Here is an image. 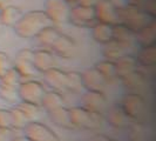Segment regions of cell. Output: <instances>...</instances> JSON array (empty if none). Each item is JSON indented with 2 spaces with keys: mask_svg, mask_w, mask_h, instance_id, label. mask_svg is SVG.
Listing matches in <instances>:
<instances>
[{
  "mask_svg": "<svg viewBox=\"0 0 156 141\" xmlns=\"http://www.w3.org/2000/svg\"><path fill=\"white\" fill-rule=\"evenodd\" d=\"M48 115H49L51 121L60 128H65V129H73L74 128L69 118V108H67L65 106L48 112Z\"/></svg>",
  "mask_w": 156,
  "mask_h": 141,
  "instance_id": "22",
  "label": "cell"
},
{
  "mask_svg": "<svg viewBox=\"0 0 156 141\" xmlns=\"http://www.w3.org/2000/svg\"><path fill=\"white\" fill-rule=\"evenodd\" d=\"M70 5L66 0H46L44 5V12L53 25L68 23Z\"/></svg>",
  "mask_w": 156,
  "mask_h": 141,
  "instance_id": "6",
  "label": "cell"
},
{
  "mask_svg": "<svg viewBox=\"0 0 156 141\" xmlns=\"http://www.w3.org/2000/svg\"><path fill=\"white\" fill-rule=\"evenodd\" d=\"M127 4H132V5H136V6H141L143 0H126Z\"/></svg>",
  "mask_w": 156,
  "mask_h": 141,
  "instance_id": "41",
  "label": "cell"
},
{
  "mask_svg": "<svg viewBox=\"0 0 156 141\" xmlns=\"http://www.w3.org/2000/svg\"><path fill=\"white\" fill-rule=\"evenodd\" d=\"M23 11L13 5H6L0 8V24L1 26L13 27L23 16Z\"/></svg>",
  "mask_w": 156,
  "mask_h": 141,
  "instance_id": "21",
  "label": "cell"
},
{
  "mask_svg": "<svg viewBox=\"0 0 156 141\" xmlns=\"http://www.w3.org/2000/svg\"><path fill=\"white\" fill-rule=\"evenodd\" d=\"M109 140H110L109 138L107 135H105V134H95L88 141H109Z\"/></svg>",
  "mask_w": 156,
  "mask_h": 141,
  "instance_id": "39",
  "label": "cell"
},
{
  "mask_svg": "<svg viewBox=\"0 0 156 141\" xmlns=\"http://www.w3.org/2000/svg\"><path fill=\"white\" fill-rule=\"evenodd\" d=\"M8 1H9V0H0V8L8 5Z\"/></svg>",
  "mask_w": 156,
  "mask_h": 141,
  "instance_id": "43",
  "label": "cell"
},
{
  "mask_svg": "<svg viewBox=\"0 0 156 141\" xmlns=\"http://www.w3.org/2000/svg\"><path fill=\"white\" fill-rule=\"evenodd\" d=\"M1 31H2V26H1V24H0V33H1Z\"/></svg>",
  "mask_w": 156,
  "mask_h": 141,
  "instance_id": "45",
  "label": "cell"
},
{
  "mask_svg": "<svg viewBox=\"0 0 156 141\" xmlns=\"http://www.w3.org/2000/svg\"><path fill=\"white\" fill-rule=\"evenodd\" d=\"M139 66L153 67L156 65V45L141 46L137 55L135 56Z\"/></svg>",
  "mask_w": 156,
  "mask_h": 141,
  "instance_id": "25",
  "label": "cell"
},
{
  "mask_svg": "<svg viewBox=\"0 0 156 141\" xmlns=\"http://www.w3.org/2000/svg\"><path fill=\"white\" fill-rule=\"evenodd\" d=\"M45 93H46V87L44 86V84L34 79L21 81L18 86V95L20 101L33 103L40 107Z\"/></svg>",
  "mask_w": 156,
  "mask_h": 141,
  "instance_id": "4",
  "label": "cell"
},
{
  "mask_svg": "<svg viewBox=\"0 0 156 141\" xmlns=\"http://www.w3.org/2000/svg\"><path fill=\"white\" fill-rule=\"evenodd\" d=\"M94 67L103 75V78L107 80L108 84L112 82V81H114L115 79H117L116 70H115V63L114 61L105 59V60H101V61H98Z\"/></svg>",
  "mask_w": 156,
  "mask_h": 141,
  "instance_id": "28",
  "label": "cell"
},
{
  "mask_svg": "<svg viewBox=\"0 0 156 141\" xmlns=\"http://www.w3.org/2000/svg\"><path fill=\"white\" fill-rule=\"evenodd\" d=\"M129 120L130 119L126 115L121 106L112 107L107 112V121L113 128H116V129L126 128L129 126Z\"/></svg>",
  "mask_w": 156,
  "mask_h": 141,
  "instance_id": "23",
  "label": "cell"
},
{
  "mask_svg": "<svg viewBox=\"0 0 156 141\" xmlns=\"http://www.w3.org/2000/svg\"><path fill=\"white\" fill-rule=\"evenodd\" d=\"M51 51L53 52V54H56L60 58L70 59L76 53V41L69 35L60 33V35L51 47Z\"/></svg>",
  "mask_w": 156,
  "mask_h": 141,
  "instance_id": "12",
  "label": "cell"
},
{
  "mask_svg": "<svg viewBox=\"0 0 156 141\" xmlns=\"http://www.w3.org/2000/svg\"><path fill=\"white\" fill-rule=\"evenodd\" d=\"M12 113V122H13V129L19 131V129H23L25 126L30 122V120L23 115L20 110H18L16 107L11 110Z\"/></svg>",
  "mask_w": 156,
  "mask_h": 141,
  "instance_id": "33",
  "label": "cell"
},
{
  "mask_svg": "<svg viewBox=\"0 0 156 141\" xmlns=\"http://www.w3.org/2000/svg\"><path fill=\"white\" fill-rule=\"evenodd\" d=\"M11 141H28L25 136H20V135H16Z\"/></svg>",
  "mask_w": 156,
  "mask_h": 141,
  "instance_id": "42",
  "label": "cell"
},
{
  "mask_svg": "<svg viewBox=\"0 0 156 141\" xmlns=\"http://www.w3.org/2000/svg\"><path fill=\"white\" fill-rule=\"evenodd\" d=\"M0 99L8 103H16V101L19 100L18 87L0 84Z\"/></svg>",
  "mask_w": 156,
  "mask_h": 141,
  "instance_id": "31",
  "label": "cell"
},
{
  "mask_svg": "<svg viewBox=\"0 0 156 141\" xmlns=\"http://www.w3.org/2000/svg\"><path fill=\"white\" fill-rule=\"evenodd\" d=\"M62 106H65L62 94H60L56 91H46V93L42 98V101H41L42 108H45L47 112H51Z\"/></svg>",
  "mask_w": 156,
  "mask_h": 141,
  "instance_id": "27",
  "label": "cell"
},
{
  "mask_svg": "<svg viewBox=\"0 0 156 141\" xmlns=\"http://www.w3.org/2000/svg\"><path fill=\"white\" fill-rule=\"evenodd\" d=\"M16 107L20 110L30 121H34V119L39 117V114H40V106L33 105V103L20 101L19 103H16Z\"/></svg>",
  "mask_w": 156,
  "mask_h": 141,
  "instance_id": "30",
  "label": "cell"
},
{
  "mask_svg": "<svg viewBox=\"0 0 156 141\" xmlns=\"http://www.w3.org/2000/svg\"><path fill=\"white\" fill-rule=\"evenodd\" d=\"M141 7L146 13L156 19V0H143Z\"/></svg>",
  "mask_w": 156,
  "mask_h": 141,
  "instance_id": "37",
  "label": "cell"
},
{
  "mask_svg": "<svg viewBox=\"0 0 156 141\" xmlns=\"http://www.w3.org/2000/svg\"><path fill=\"white\" fill-rule=\"evenodd\" d=\"M0 127L1 128H13L11 110L0 108Z\"/></svg>",
  "mask_w": 156,
  "mask_h": 141,
  "instance_id": "34",
  "label": "cell"
},
{
  "mask_svg": "<svg viewBox=\"0 0 156 141\" xmlns=\"http://www.w3.org/2000/svg\"><path fill=\"white\" fill-rule=\"evenodd\" d=\"M83 89L81 72L70 70L66 72V91H69L73 93H80Z\"/></svg>",
  "mask_w": 156,
  "mask_h": 141,
  "instance_id": "29",
  "label": "cell"
},
{
  "mask_svg": "<svg viewBox=\"0 0 156 141\" xmlns=\"http://www.w3.org/2000/svg\"><path fill=\"white\" fill-rule=\"evenodd\" d=\"M109 141H120V140H112V139H110Z\"/></svg>",
  "mask_w": 156,
  "mask_h": 141,
  "instance_id": "46",
  "label": "cell"
},
{
  "mask_svg": "<svg viewBox=\"0 0 156 141\" xmlns=\"http://www.w3.org/2000/svg\"><path fill=\"white\" fill-rule=\"evenodd\" d=\"M67 2H69L70 5H75V4H78L79 0H66Z\"/></svg>",
  "mask_w": 156,
  "mask_h": 141,
  "instance_id": "44",
  "label": "cell"
},
{
  "mask_svg": "<svg viewBox=\"0 0 156 141\" xmlns=\"http://www.w3.org/2000/svg\"><path fill=\"white\" fill-rule=\"evenodd\" d=\"M102 54L105 56V59L110 60V61H117L120 58H122L123 55L128 54V49L116 42L115 40H112L108 44L103 45V51Z\"/></svg>",
  "mask_w": 156,
  "mask_h": 141,
  "instance_id": "26",
  "label": "cell"
},
{
  "mask_svg": "<svg viewBox=\"0 0 156 141\" xmlns=\"http://www.w3.org/2000/svg\"><path fill=\"white\" fill-rule=\"evenodd\" d=\"M121 81H122V85L125 86V88L129 89V91H137V89H142L146 86L147 78L137 68L136 70L132 72L130 74H128L127 77L121 79Z\"/></svg>",
  "mask_w": 156,
  "mask_h": 141,
  "instance_id": "24",
  "label": "cell"
},
{
  "mask_svg": "<svg viewBox=\"0 0 156 141\" xmlns=\"http://www.w3.org/2000/svg\"><path fill=\"white\" fill-rule=\"evenodd\" d=\"M69 118L74 128L82 129H99L103 124V115L101 113H94L86 108L73 107L69 108Z\"/></svg>",
  "mask_w": 156,
  "mask_h": 141,
  "instance_id": "3",
  "label": "cell"
},
{
  "mask_svg": "<svg viewBox=\"0 0 156 141\" xmlns=\"http://www.w3.org/2000/svg\"><path fill=\"white\" fill-rule=\"evenodd\" d=\"M21 82V77L18 73V70L12 67L11 70H8L1 78H0V84L4 85H8V86H16L18 87L19 84Z\"/></svg>",
  "mask_w": 156,
  "mask_h": 141,
  "instance_id": "32",
  "label": "cell"
},
{
  "mask_svg": "<svg viewBox=\"0 0 156 141\" xmlns=\"http://www.w3.org/2000/svg\"><path fill=\"white\" fill-rule=\"evenodd\" d=\"M82 107L94 113H103L107 108V98L103 92L86 91L82 95Z\"/></svg>",
  "mask_w": 156,
  "mask_h": 141,
  "instance_id": "13",
  "label": "cell"
},
{
  "mask_svg": "<svg viewBox=\"0 0 156 141\" xmlns=\"http://www.w3.org/2000/svg\"><path fill=\"white\" fill-rule=\"evenodd\" d=\"M42 74L46 84L51 88H53V91H56V92L66 91V72L65 70L53 67L44 72Z\"/></svg>",
  "mask_w": 156,
  "mask_h": 141,
  "instance_id": "16",
  "label": "cell"
},
{
  "mask_svg": "<svg viewBox=\"0 0 156 141\" xmlns=\"http://www.w3.org/2000/svg\"><path fill=\"white\" fill-rule=\"evenodd\" d=\"M92 28V38L100 45H106L113 40V25L103 23H95Z\"/></svg>",
  "mask_w": 156,
  "mask_h": 141,
  "instance_id": "17",
  "label": "cell"
},
{
  "mask_svg": "<svg viewBox=\"0 0 156 141\" xmlns=\"http://www.w3.org/2000/svg\"><path fill=\"white\" fill-rule=\"evenodd\" d=\"M146 135V129L142 125H134L130 129V139L132 141H143Z\"/></svg>",
  "mask_w": 156,
  "mask_h": 141,
  "instance_id": "36",
  "label": "cell"
},
{
  "mask_svg": "<svg viewBox=\"0 0 156 141\" xmlns=\"http://www.w3.org/2000/svg\"><path fill=\"white\" fill-rule=\"evenodd\" d=\"M16 136V129L0 127V141H11Z\"/></svg>",
  "mask_w": 156,
  "mask_h": 141,
  "instance_id": "38",
  "label": "cell"
},
{
  "mask_svg": "<svg viewBox=\"0 0 156 141\" xmlns=\"http://www.w3.org/2000/svg\"><path fill=\"white\" fill-rule=\"evenodd\" d=\"M121 108L123 110L126 115L132 119L137 120L143 117L144 110H146V100L139 93H127L122 98L121 101Z\"/></svg>",
  "mask_w": 156,
  "mask_h": 141,
  "instance_id": "9",
  "label": "cell"
},
{
  "mask_svg": "<svg viewBox=\"0 0 156 141\" xmlns=\"http://www.w3.org/2000/svg\"><path fill=\"white\" fill-rule=\"evenodd\" d=\"M13 67V63L11 61L9 56H8L5 52L0 51V78L7 72L8 70H11Z\"/></svg>",
  "mask_w": 156,
  "mask_h": 141,
  "instance_id": "35",
  "label": "cell"
},
{
  "mask_svg": "<svg viewBox=\"0 0 156 141\" xmlns=\"http://www.w3.org/2000/svg\"><path fill=\"white\" fill-rule=\"evenodd\" d=\"M81 79H82L83 89H86V91L105 92L106 87L108 85L107 80L103 78V75L95 67L82 70L81 72Z\"/></svg>",
  "mask_w": 156,
  "mask_h": 141,
  "instance_id": "11",
  "label": "cell"
},
{
  "mask_svg": "<svg viewBox=\"0 0 156 141\" xmlns=\"http://www.w3.org/2000/svg\"><path fill=\"white\" fill-rule=\"evenodd\" d=\"M113 40H115L120 45L126 47L128 51L136 42L135 33L121 23L113 25Z\"/></svg>",
  "mask_w": 156,
  "mask_h": 141,
  "instance_id": "15",
  "label": "cell"
},
{
  "mask_svg": "<svg viewBox=\"0 0 156 141\" xmlns=\"http://www.w3.org/2000/svg\"><path fill=\"white\" fill-rule=\"evenodd\" d=\"M117 16H119V21L127 26L129 30H132L134 33L140 31L141 28H143L153 20H155V18L146 13L141 6L132 4H126L117 8Z\"/></svg>",
  "mask_w": 156,
  "mask_h": 141,
  "instance_id": "2",
  "label": "cell"
},
{
  "mask_svg": "<svg viewBox=\"0 0 156 141\" xmlns=\"http://www.w3.org/2000/svg\"><path fill=\"white\" fill-rule=\"evenodd\" d=\"M13 67L18 70L21 77V81H26L30 79H34L38 74L33 63V49L31 48H23L16 55V60Z\"/></svg>",
  "mask_w": 156,
  "mask_h": 141,
  "instance_id": "7",
  "label": "cell"
},
{
  "mask_svg": "<svg viewBox=\"0 0 156 141\" xmlns=\"http://www.w3.org/2000/svg\"><path fill=\"white\" fill-rule=\"evenodd\" d=\"M139 68V63L136 61V58L130 54H126L122 58H120L117 61H115V70H116L117 79H121L127 77L132 72Z\"/></svg>",
  "mask_w": 156,
  "mask_h": 141,
  "instance_id": "18",
  "label": "cell"
},
{
  "mask_svg": "<svg viewBox=\"0 0 156 141\" xmlns=\"http://www.w3.org/2000/svg\"><path fill=\"white\" fill-rule=\"evenodd\" d=\"M135 39L140 46L156 45V19L136 32Z\"/></svg>",
  "mask_w": 156,
  "mask_h": 141,
  "instance_id": "19",
  "label": "cell"
},
{
  "mask_svg": "<svg viewBox=\"0 0 156 141\" xmlns=\"http://www.w3.org/2000/svg\"><path fill=\"white\" fill-rule=\"evenodd\" d=\"M61 32L59 31L54 25H48L46 27H44L41 31L37 34L35 39L39 42V46L41 48H46V49H51L52 45L54 44L56 38L60 35Z\"/></svg>",
  "mask_w": 156,
  "mask_h": 141,
  "instance_id": "20",
  "label": "cell"
},
{
  "mask_svg": "<svg viewBox=\"0 0 156 141\" xmlns=\"http://www.w3.org/2000/svg\"><path fill=\"white\" fill-rule=\"evenodd\" d=\"M96 1L98 0H79L78 4H80V5H86V6H94Z\"/></svg>",
  "mask_w": 156,
  "mask_h": 141,
  "instance_id": "40",
  "label": "cell"
},
{
  "mask_svg": "<svg viewBox=\"0 0 156 141\" xmlns=\"http://www.w3.org/2000/svg\"><path fill=\"white\" fill-rule=\"evenodd\" d=\"M95 8V18L98 23L116 25L119 24L117 7L110 0H98L94 5Z\"/></svg>",
  "mask_w": 156,
  "mask_h": 141,
  "instance_id": "10",
  "label": "cell"
},
{
  "mask_svg": "<svg viewBox=\"0 0 156 141\" xmlns=\"http://www.w3.org/2000/svg\"><path fill=\"white\" fill-rule=\"evenodd\" d=\"M68 23H70L73 26L81 27V28H90L94 24L98 23L95 18L94 6H86L80 4L72 5Z\"/></svg>",
  "mask_w": 156,
  "mask_h": 141,
  "instance_id": "5",
  "label": "cell"
},
{
  "mask_svg": "<svg viewBox=\"0 0 156 141\" xmlns=\"http://www.w3.org/2000/svg\"><path fill=\"white\" fill-rule=\"evenodd\" d=\"M23 136L28 141H60L54 131L39 121H30L25 126Z\"/></svg>",
  "mask_w": 156,
  "mask_h": 141,
  "instance_id": "8",
  "label": "cell"
},
{
  "mask_svg": "<svg viewBox=\"0 0 156 141\" xmlns=\"http://www.w3.org/2000/svg\"><path fill=\"white\" fill-rule=\"evenodd\" d=\"M52 25L49 19L47 18L44 9H35L23 13L20 20L13 26V30L18 37L23 39L35 38L44 27Z\"/></svg>",
  "mask_w": 156,
  "mask_h": 141,
  "instance_id": "1",
  "label": "cell"
},
{
  "mask_svg": "<svg viewBox=\"0 0 156 141\" xmlns=\"http://www.w3.org/2000/svg\"><path fill=\"white\" fill-rule=\"evenodd\" d=\"M33 63L38 73H44L46 70L55 67V58L51 49L39 48L33 51Z\"/></svg>",
  "mask_w": 156,
  "mask_h": 141,
  "instance_id": "14",
  "label": "cell"
}]
</instances>
